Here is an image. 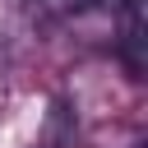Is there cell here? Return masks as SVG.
Returning <instances> with one entry per match:
<instances>
[{
	"mask_svg": "<svg viewBox=\"0 0 148 148\" xmlns=\"http://www.w3.org/2000/svg\"><path fill=\"white\" fill-rule=\"evenodd\" d=\"M120 60L130 74H143V0H120Z\"/></svg>",
	"mask_w": 148,
	"mask_h": 148,
	"instance_id": "cell-1",
	"label": "cell"
}]
</instances>
